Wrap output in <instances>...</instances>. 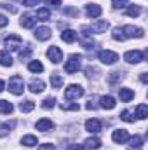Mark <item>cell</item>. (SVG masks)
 <instances>
[{"label":"cell","instance_id":"obj_43","mask_svg":"<svg viewBox=\"0 0 148 150\" xmlns=\"http://www.w3.org/2000/svg\"><path fill=\"white\" fill-rule=\"evenodd\" d=\"M4 9H7V11H11V12H18V9L14 7V5H11V4H0Z\"/></svg>","mask_w":148,"mask_h":150},{"label":"cell","instance_id":"obj_21","mask_svg":"<svg viewBox=\"0 0 148 150\" xmlns=\"http://www.w3.org/2000/svg\"><path fill=\"white\" fill-rule=\"evenodd\" d=\"M63 84H65L63 75H59V74H52V75H51V86H52L54 89H59Z\"/></svg>","mask_w":148,"mask_h":150},{"label":"cell","instance_id":"obj_22","mask_svg":"<svg viewBox=\"0 0 148 150\" xmlns=\"http://www.w3.org/2000/svg\"><path fill=\"white\" fill-rule=\"evenodd\" d=\"M84 145H85L87 149H91V150H98L99 147H101V140L96 138V136H92V138H87Z\"/></svg>","mask_w":148,"mask_h":150},{"label":"cell","instance_id":"obj_23","mask_svg":"<svg viewBox=\"0 0 148 150\" xmlns=\"http://www.w3.org/2000/svg\"><path fill=\"white\" fill-rule=\"evenodd\" d=\"M37 19H40V21H49L51 19V11L47 9V7H40L37 11V16H35Z\"/></svg>","mask_w":148,"mask_h":150},{"label":"cell","instance_id":"obj_36","mask_svg":"<svg viewBox=\"0 0 148 150\" xmlns=\"http://www.w3.org/2000/svg\"><path fill=\"white\" fill-rule=\"evenodd\" d=\"M129 4V0H111V5L115 7V9H122V7H125Z\"/></svg>","mask_w":148,"mask_h":150},{"label":"cell","instance_id":"obj_1","mask_svg":"<svg viewBox=\"0 0 148 150\" xmlns=\"http://www.w3.org/2000/svg\"><path fill=\"white\" fill-rule=\"evenodd\" d=\"M82 67V56L80 54H72L68 61L65 63V72L66 74H77Z\"/></svg>","mask_w":148,"mask_h":150},{"label":"cell","instance_id":"obj_11","mask_svg":"<svg viewBox=\"0 0 148 150\" xmlns=\"http://www.w3.org/2000/svg\"><path fill=\"white\" fill-rule=\"evenodd\" d=\"M33 35H35L37 40H42V42H44V40H49V38H51L52 32H51V28H47V26H40V28L35 30V33H33Z\"/></svg>","mask_w":148,"mask_h":150},{"label":"cell","instance_id":"obj_12","mask_svg":"<svg viewBox=\"0 0 148 150\" xmlns=\"http://www.w3.org/2000/svg\"><path fill=\"white\" fill-rule=\"evenodd\" d=\"M101 7L98 5V4H87L85 5V14L89 16V18H99L101 16Z\"/></svg>","mask_w":148,"mask_h":150},{"label":"cell","instance_id":"obj_24","mask_svg":"<svg viewBox=\"0 0 148 150\" xmlns=\"http://www.w3.org/2000/svg\"><path fill=\"white\" fill-rule=\"evenodd\" d=\"M0 65L2 67H12V58L7 51H0Z\"/></svg>","mask_w":148,"mask_h":150},{"label":"cell","instance_id":"obj_37","mask_svg":"<svg viewBox=\"0 0 148 150\" xmlns=\"http://www.w3.org/2000/svg\"><path fill=\"white\" fill-rule=\"evenodd\" d=\"M98 74H99V70L94 68V67H87V68H85V77H89V79H91V77H96Z\"/></svg>","mask_w":148,"mask_h":150},{"label":"cell","instance_id":"obj_14","mask_svg":"<svg viewBox=\"0 0 148 150\" xmlns=\"http://www.w3.org/2000/svg\"><path fill=\"white\" fill-rule=\"evenodd\" d=\"M19 23H21V26H23V28H33V26H35V23H37V18H35L33 14H23Z\"/></svg>","mask_w":148,"mask_h":150},{"label":"cell","instance_id":"obj_38","mask_svg":"<svg viewBox=\"0 0 148 150\" xmlns=\"http://www.w3.org/2000/svg\"><path fill=\"white\" fill-rule=\"evenodd\" d=\"M120 119L125 120V122H134V117L131 115V112H127V110H124V112L120 113Z\"/></svg>","mask_w":148,"mask_h":150},{"label":"cell","instance_id":"obj_15","mask_svg":"<svg viewBox=\"0 0 148 150\" xmlns=\"http://www.w3.org/2000/svg\"><path fill=\"white\" fill-rule=\"evenodd\" d=\"M99 107L105 108V110L115 108V98H111V96H101L99 98Z\"/></svg>","mask_w":148,"mask_h":150},{"label":"cell","instance_id":"obj_47","mask_svg":"<svg viewBox=\"0 0 148 150\" xmlns=\"http://www.w3.org/2000/svg\"><path fill=\"white\" fill-rule=\"evenodd\" d=\"M148 74H145V72H143V74L140 75V80H141V82H143V84H147L148 82V77H147Z\"/></svg>","mask_w":148,"mask_h":150},{"label":"cell","instance_id":"obj_39","mask_svg":"<svg viewBox=\"0 0 148 150\" xmlns=\"http://www.w3.org/2000/svg\"><path fill=\"white\" fill-rule=\"evenodd\" d=\"M65 14L66 16H78V11L75 7H65Z\"/></svg>","mask_w":148,"mask_h":150},{"label":"cell","instance_id":"obj_44","mask_svg":"<svg viewBox=\"0 0 148 150\" xmlns=\"http://www.w3.org/2000/svg\"><path fill=\"white\" fill-rule=\"evenodd\" d=\"M47 5H52V7H59L61 5V0H45Z\"/></svg>","mask_w":148,"mask_h":150},{"label":"cell","instance_id":"obj_28","mask_svg":"<svg viewBox=\"0 0 148 150\" xmlns=\"http://www.w3.org/2000/svg\"><path fill=\"white\" fill-rule=\"evenodd\" d=\"M136 117H138V119H147L148 117V107L145 103H140V105L136 107Z\"/></svg>","mask_w":148,"mask_h":150},{"label":"cell","instance_id":"obj_2","mask_svg":"<svg viewBox=\"0 0 148 150\" xmlns=\"http://www.w3.org/2000/svg\"><path fill=\"white\" fill-rule=\"evenodd\" d=\"M9 91H11L12 94H23V91H25V82H23V79H21L19 75H12V77L9 79Z\"/></svg>","mask_w":148,"mask_h":150},{"label":"cell","instance_id":"obj_6","mask_svg":"<svg viewBox=\"0 0 148 150\" xmlns=\"http://www.w3.org/2000/svg\"><path fill=\"white\" fill-rule=\"evenodd\" d=\"M124 59L131 65H136V63H141L145 59V52L143 51H127L124 54Z\"/></svg>","mask_w":148,"mask_h":150},{"label":"cell","instance_id":"obj_18","mask_svg":"<svg viewBox=\"0 0 148 150\" xmlns=\"http://www.w3.org/2000/svg\"><path fill=\"white\" fill-rule=\"evenodd\" d=\"M118 96H120V100L124 103H127V101H131L134 98V91L129 89V87H122V89H118Z\"/></svg>","mask_w":148,"mask_h":150},{"label":"cell","instance_id":"obj_4","mask_svg":"<svg viewBox=\"0 0 148 150\" xmlns=\"http://www.w3.org/2000/svg\"><path fill=\"white\" fill-rule=\"evenodd\" d=\"M122 33L125 38H141L145 35V30L140 28V26H132V25H127L122 28Z\"/></svg>","mask_w":148,"mask_h":150},{"label":"cell","instance_id":"obj_10","mask_svg":"<svg viewBox=\"0 0 148 150\" xmlns=\"http://www.w3.org/2000/svg\"><path fill=\"white\" fill-rule=\"evenodd\" d=\"M101 127H103V124H101V120H98V119H89V120H85V129H87L89 133H101Z\"/></svg>","mask_w":148,"mask_h":150},{"label":"cell","instance_id":"obj_40","mask_svg":"<svg viewBox=\"0 0 148 150\" xmlns=\"http://www.w3.org/2000/svg\"><path fill=\"white\" fill-rule=\"evenodd\" d=\"M30 54H32V47H26L25 51H21V52H19V58H21V59H26Z\"/></svg>","mask_w":148,"mask_h":150},{"label":"cell","instance_id":"obj_8","mask_svg":"<svg viewBox=\"0 0 148 150\" xmlns=\"http://www.w3.org/2000/svg\"><path fill=\"white\" fill-rule=\"evenodd\" d=\"M4 42H5V45H7L11 51H18L19 45H21V42H23V38L19 37V35H16V33H11V35L5 37Z\"/></svg>","mask_w":148,"mask_h":150},{"label":"cell","instance_id":"obj_41","mask_svg":"<svg viewBox=\"0 0 148 150\" xmlns=\"http://www.w3.org/2000/svg\"><path fill=\"white\" fill-rule=\"evenodd\" d=\"M38 2H40V0H23V5H26V7H35V5H38Z\"/></svg>","mask_w":148,"mask_h":150},{"label":"cell","instance_id":"obj_46","mask_svg":"<svg viewBox=\"0 0 148 150\" xmlns=\"http://www.w3.org/2000/svg\"><path fill=\"white\" fill-rule=\"evenodd\" d=\"M66 150H85L82 145H77V143H72V145H68L66 147Z\"/></svg>","mask_w":148,"mask_h":150},{"label":"cell","instance_id":"obj_3","mask_svg":"<svg viewBox=\"0 0 148 150\" xmlns=\"http://www.w3.org/2000/svg\"><path fill=\"white\" fill-rule=\"evenodd\" d=\"M84 96V87L78 84H72L65 89V100H78Z\"/></svg>","mask_w":148,"mask_h":150},{"label":"cell","instance_id":"obj_48","mask_svg":"<svg viewBox=\"0 0 148 150\" xmlns=\"http://www.w3.org/2000/svg\"><path fill=\"white\" fill-rule=\"evenodd\" d=\"M4 87H5V82H4V80H2V79H0V93H2V91H4Z\"/></svg>","mask_w":148,"mask_h":150},{"label":"cell","instance_id":"obj_33","mask_svg":"<svg viewBox=\"0 0 148 150\" xmlns=\"http://www.w3.org/2000/svg\"><path fill=\"white\" fill-rule=\"evenodd\" d=\"M111 38H113V40H117V42H124L125 37H124V33H122V28H113Z\"/></svg>","mask_w":148,"mask_h":150},{"label":"cell","instance_id":"obj_17","mask_svg":"<svg viewBox=\"0 0 148 150\" xmlns=\"http://www.w3.org/2000/svg\"><path fill=\"white\" fill-rule=\"evenodd\" d=\"M77 38H78V33L73 32V30H65L61 33V40L66 42V44H73V42H77Z\"/></svg>","mask_w":148,"mask_h":150},{"label":"cell","instance_id":"obj_45","mask_svg":"<svg viewBox=\"0 0 148 150\" xmlns=\"http://www.w3.org/2000/svg\"><path fill=\"white\" fill-rule=\"evenodd\" d=\"M9 25V19L4 16V14H0V28H4V26H7Z\"/></svg>","mask_w":148,"mask_h":150},{"label":"cell","instance_id":"obj_31","mask_svg":"<svg viewBox=\"0 0 148 150\" xmlns=\"http://www.w3.org/2000/svg\"><path fill=\"white\" fill-rule=\"evenodd\" d=\"M140 14H141V7H140V5H129V7H127V16L138 18Z\"/></svg>","mask_w":148,"mask_h":150},{"label":"cell","instance_id":"obj_30","mask_svg":"<svg viewBox=\"0 0 148 150\" xmlns=\"http://www.w3.org/2000/svg\"><path fill=\"white\" fill-rule=\"evenodd\" d=\"M28 70L33 72V74H40V72H44V65H42L40 61H30Z\"/></svg>","mask_w":148,"mask_h":150},{"label":"cell","instance_id":"obj_25","mask_svg":"<svg viewBox=\"0 0 148 150\" xmlns=\"http://www.w3.org/2000/svg\"><path fill=\"white\" fill-rule=\"evenodd\" d=\"M35 108V103L32 101V100H25V101H21L19 103V110L23 113H28V112H32Z\"/></svg>","mask_w":148,"mask_h":150},{"label":"cell","instance_id":"obj_34","mask_svg":"<svg viewBox=\"0 0 148 150\" xmlns=\"http://www.w3.org/2000/svg\"><path fill=\"white\" fill-rule=\"evenodd\" d=\"M54 105H56V98H51V96H49V98H45V100L42 101V107H44V108H47V110H49V108H52Z\"/></svg>","mask_w":148,"mask_h":150},{"label":"cell","instance_id":"obj_5","mask_svg":"<svg viewBox=\"0 0 148 150\" xmlns=\"http://www.w3.org/2000/svg\"><path fill=\"white\" fill-rule=\"evenodd\" d=\"M98 58H99V61H103L105 65H113V63L118 61V54L113 52V51H108V49L99 51V52H98Z\"/></svg>","mask_w":148,"mask_h":150},{"label":"cell","instance_id":"obj_16","mask_svg":"<svg viewBox=\"0 0 148 150\" xmlns=\"http://www.w3.org/2000/svg\"><path fill=\"white\" fill-rule=\"evenodd\" d=\"M28 87H30V91H32V93L38 94V93H42V91L45 89V84H44L42 80H38V79H32V80H30V86H28Z\"/></svg>","mask_w":148,"mask_h":150},{"label":"cell","instance_id":"obj_19","mask_svg":"<svg viewBox=\"0 0 148 150\" xmlns=\"http://www.w3.org/2000/svg\"><path fill=\"white\" fill-rule=\"evenodd\" d=\"M54 127V124H52V120H49V119H40L37 122V129L38 131H44V133H47V131H51Z\"/></svg>","mask_w":148,"mask_h":150},{"label":"cell","instance_id":"obj_27","mask_svg":"<svg viewBox=\"0 0 148 150\" xmlns=\"http://www.w3.org/2000/svg\"><path fill=\"white\" fill-rule=\"evenodd\" d=\"M21 143H23L25 147H35V145H37V136H33V134H26V136L21 138Z\"/></svg>","mask_w":148,"mask_h":150},{"label":"cell","instance_id":"obj_26","mask_svg":"<svg viewBox=\"0 0 148 150\" xmlns=\"http://www.w3.org/2000/svg\"><path fill=\"white\" fill-rule=\"evenodd\" d=\"M12 110H14V107H12V103H11V101L0 100V113H5V115H9V113H12Z\"/></svg>","mask_w":148,"mask_h":150},{"label":"cell","instance_id":"obj_9","mask_svg":"<svg viewBox=\"0 0 148 150\" xmlns=\"http://www.w3.org/2000/svg\"><path fill=\"white\" fill-rule=\"evenodd\" d=\"M111 140L115 142V143H125L127 140H129V133L125 131V129H115L113 131V134H111Z\"/></svg>","mask_w":148,"mask_h":150},{"label":"cell","instance_id":"obj_35","mask_svg":"<svg viewBox=\"0 0 148 150\" xmlns=\"http://www.w3.org/2000/svg\"><path fill=\"white\" fill-rule=\"evenodd\" d=\"M61 108H63V110H73V112L80 110L78 103H61Z\"/></svg>","mask_w":148,"mask_h":150},{"label":"cell","instance_id":"obj_13","mask_svg":"<svg viewBox=\"0 0 148 150\" xmlns=\"http://www.w3.org/2000/svg\"><path fill=\"white\" fill-rule=\"evenodd\" d=\"M106 28H108V21L106 19H98L96 23H92L91 25V32H94V33H103V32H106Z\"/></svg>","mask_w":148,"mask_h":150},{"label":"cell","instance_id":"obj_20","mask_svg":"<svg viewBox=\"0 0 148 150\" xmlns=\"http://www.w3.org/2000/svg\"><path fill=\"white\" fill-rule=\"evenodd\" d=\"M127 142H129V149H131V150H138V149H141V147H143V138H141V136H138V134H136V136H132V138H129Z\"/></svg>","mask_w":148,"mask_h":150},{"label":"cell","instance_id":"obj_7","mask_svg":"<svg viewBox=\"0 0 148 150\" xmlns=\"http://www.w3.org/2000/svg\"><path fill=\"white\" fill-rule=\"evenodd\" d=\"M47 58L54 63V65H58V63H61V59H63V52H61V49L59 47H56V45H51L49 49H47Z\"/></svg>","mask_w":148,"mask_h":150},{"label":"cell","instance_id":"obj_42","mask_svg":"<svg viewBox=\"0 0 148 150\" xmlns=\"http://www.w3.org/2000/svg\"><path fill=\"white\" fill-rule=\"evenodd\" d=\"M37 150H56V147H54L52 143H44V145H40Z\"/></svg>","mask_w":148,"mask_h":150},{"label":"cell","instance_id":"obj_32","mask_svg":"<svg viewBox=\"0 0 148 150\" xmlns=\"http://www.w3.org/2000/svg\"><path fill=\"white\" fill-rule=\"evenodd\" d=\"M124 79V75H122V72H113V74L108 75V84H117V82H120Z\"/></svg>","mask_w":148,"mask_h":150},{"label":"cell","instance_id":"obj_29","mask_svg":"<svg viewBox=\"0 0 148 150\" xmlns=\"http://www.w3.org/2000/svg\"><path fill=\"white\" fill-rule=\"evenodd\" d=\"M14 126H16V120H11V122H7V124H0V136H7L9 131H11Z\"/></svg>","mask_w":148,"mask_h":150}]
</instances>
